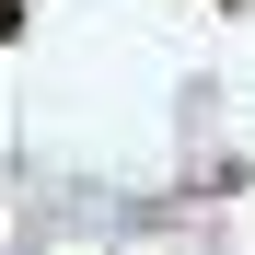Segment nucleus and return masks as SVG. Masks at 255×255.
<instances>
[{"instance_id":"nucleus-1","label":"nucleus","mask_w":255,"mask_h":255,"mask_svg":"<svg viewBox=\"0 0 255 255\" xmlns=\"http://www.w3.org/2000/svg\"><path fill=\"white\" fill-rule=\"evenodd\" d=\"M12 35H23V0H0V47H12Z\"/></svg>"}]
</instances>
